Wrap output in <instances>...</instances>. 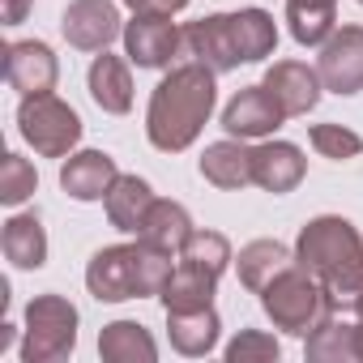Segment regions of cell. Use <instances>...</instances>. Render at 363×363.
<instances>
[{"label": "cell", "instance_id": "13", "mask_svg": "<svg viewBox=\"0 0 363 363\" xmlns=\"http://www.w3.org/2000/svg\"><path fill=\"white\" fill-rule=\"evenodd\" d=\"M261 86L278 99V107L286 111V120H291V116H308V111L320 103V90H325L320 73L308 69V65H299V60H278V65H269V73H265Z\"/></svg>", "mask_w": 363, "mask_h": 363}, {"label": "cell", "instance_id": "25", "mask_svg": "<svg viewBox=\"0 0 363 363\" xmlns=\"http://www.w3.org/2000/svg\"><path fill=\"white\" fill-rule=\"evenodd\" d=\"M193 231H197V227H193V218H189L184 206H179V201H158V197H154V206H150V214H145V223H141L137 235H141L145 244H158V248H167V252H179Z\"/></svg>", "mask_w": 363, "mask_h": 363}, {"label": "cell", "instance_id": "6", "mask_svg": "<svg viewBox=\"0 0 363 363\" xmlns=\"http://www.w3.org/2000/svg\"><path fill=\"white\" fill-rule=\"evenodd\" d=\"M18 128H22V137L35 145V154H43V158H65V154L82 141V120H77V111H73L65 99H56L52 90H48V94H22Z\"/></svg>", "mask_w": 363, "mask_h": 363}, {"label": "cell", "instance_id": "20", "mask_svg": "<svg viewBox=\"0 0 363 363\" xmlns=\"http://www.w3.org/2000/svg\"><path fill=\"white\" fill-rule=\"evenodd\" d=\"M167 329H171V346L179 354H210L218 346V312L214 308H193V312H167Z\"/></svg>", "mask_w": 363, "mask_h": 363}, {"label": "cell", "instance_id": "35", "mask_svg": "<svg viewBox=\"0 0 363 363\" xmlns=\"http://www.w3.org/2000/svg\"><path fill=\"white\" fill-rule=\"evenodd\" d=\"M359 5H363V0H359Z\"/></svg>", "mask_w": 363, "mask_h": 363}, {"label": "cell", "instance_id": "33", "mask_svg": "<svg viewBox=\"0 0 363 363\" xmlns=\"http://www.w3.org/2000/svg\"><path fill=\"white\" fill-rule=\"evenodd\" d=\"M30 5H35V0H5V26H18V22H26Z\"/></svg>", "mask_w": 363, "mask_h": 363}, {"label": "cell", "instance_id": "28", "mask_svg": "<svg viewBox=\"0 0 363 363\" xmlns=\"http://www.w3.org/2000/svg\"><path fill=\"white\" fill-rule=\"evenodd\" d=\"M179 261L201 265V269H210V274H223L235 257H231L227 235H218V231H193V235L184 240V248H179Z\"/></svg>", "mask_w": 363, "mask_h": 363}, {"label": "cell", "instance_id": "30", "mask_svg": "<svg viewBox=\"0 0 363 363\" xmlns=\"http://www.w3.org/2000/svg\"><path fill=\"white\" fill-rule=\"evenodd\" d=\"M308 141H312V150L320 158H333V162H346V158L363 154V137L350 133V128H342V124H312Z\"/></svg>", "mask_w": 363, "mask_h": 363}, {"label": "cell", "instance_id": "16", "mask_svg": "<svg viewBox=\"0 0 363 363\" xmlns=\"http://www.w3.org/2000/svg\"><path fill=\"white\" fill-rule=\"evenodd\" d=\"M201 175L210 179L214 189H227V193L248 189L252 184V150L244 145V137L240 141H214V145H206Z\"/></svg>", "mask_w": 363, "mask_h": 363}, {"label": "cell", "instance_id": "12", "mask_svg": "<svg viewBox=\"0 0 363 363\" xmlns=\"http://www.w3.org/2000/svg\"><path fill=\"white\" fill-rule=\"evenodd\" d=\"M5 77L22 94H48V90H56L60 65H56V56H52L48 43L22 39V43H9L5 48Z\"/></svg>", "mask_w": 363, "mask_h": 363}, {"label": "cell", "instance_id": "23", "mask_svg": "<svg viewBox=\"0 0 363 363\" xmlns=\"http://www.w3.org/2000/svg\"><path fill=\"white\" fill-rule=\"evenodd\" d=\"M99 354L107 363H154L158 346H154V337L137 320H111L99 333Z\"/></svg>", "mask_w": 363, "mask_h": 363}, {"label": "cell", "instance_id": "27", "mask_svg": "<svg viewBox=\"0 0 363 363\" xmlns=\"http://www.w3.org/2000/svg\"><path fill=\"white\" fill-rule=\"evenodd\" d=\"M308 359L312 363H359V346H354V325L342 320H325L308 333Z\"/></svg>", "mask_w": 363, "mask_h": 363}, {"label": "cell", "instance_id": "2", "mask_svg": "<svg viewBox=\"0 0 363 363\" xmlns=\"http://www.w3.org/2000/svg\"><path fill=\"white\" fill-rule=\"evenodd\" d=\"M295 261L325 282L337 312L363 308V235L354 231V223L337 214H320L303 223L295 240Z\"/></svg>", "mask_w": 363, "mask_h": 363}, {"label": "cell", "instance_id": "21", "mask_svg": "<svg viewBox=\"0 0 363 363\" xmlns=\"http://www.w3.org/2000/svg\"><path fill=\"white\" fill-rule=\"evenodd\" d=\"M0 248L18 269H39L48 261V231L39 223V214H13L0 231Z\"/></svg>", "mask_w": 363, "mask_h": 363}, {"label": "cell", "instance_id": "18", "mask_svg": "<svg viewBox=\"0 0 363 363\" xmlns=\"http://www.w3.org/2000/svg\"><path fill=\"white\" fill-rule=\"evenodd\" d=\"M235 265H240V282L248 286V291H265L282 269H291L295 265V252L286 248V244H278V240H252V244H244L240 248V257H235Z\"/></svg>", "mask_w": 363, "mask_h": 363}, {"label": "cell", "instance_id": "9", "mask_svg": "<svg viewBox=\"0 0 363 363\" xmlns=\"http://www.w3.org/2000/svg\"><path fill=\"white\" fill-rule=\"evenodd\" d=\"M124 52L137 69H171V65H179V30L171 18L137 13L124 26Z\"/></svg>", "mask_w": 363, "mask_h": 363}, {"label": "cell", "instance_id": "31", "mask_svg": "<svg viewBox=\"0 0 363 363\" xmlns=\"http://www.w3.org/2000/svg\"><path fill=\"white\" fill-rule=\"evenodd\" d=\"M227 359L231 363H269V359H278V342L261 329H240V337L227 346Z\"/></svg>", "mask_w": 363, "mask_h": 363}, {"label": "cell", "instance_id": "4", "mask_svg": "<svg viewBox=\"0 0 363 363\" xmlns=\"http://www.w3.org/2000/svg\"><path fill=\"white\" fill-rule=\"evenodd\" d=\"M261 308H265V316L282 329V333H295V337H308L316 325H325L337 308H333V299H329V291H325V282L312 274V269H303L299 261L291 265V269H282L265 291H261Z\"/></svg>", "mask_w": 363, "mask_h": 363}, {"label": "cell", "instance_id": "14", "mask_svg": "<svg viewBox=\"0 0 363 363\" xmlns=\"http://www.w3.org/2000/svg\"><path fill=\"white\" fill-rule=\"evenodd\" d=\"M116 179H120L116 158L103 154V150L69 154V162L60 167V189H65L73 201H107V193H111Z\"/></svg>", "mask_w": 363, "mask_h": 363}, {"label": "cell", "instance_id": "5", "mask_svg": "<svg viewBox=\"0 0 363 363\" xmlns=\"http://www.w3.org/2000/svg\"><path fill=\"white\" fill-rule=\"evenodd\" d=\"M77 346V308L65 295H35L26 303V363H56L69 359Z\"/></svg>", "mask_w": 363, "mask_h": 363}, {"label": "cell", "instance_id": "15", "mask_svg": "<svg viewBox=\"0 0 363 363\" xmlns=\"http://www.w3.org/2000/svg\"><path fill=\"white\" fill-rule=\"evenodd\" d=\"M308 171V158L299 145L291 141H265L252 150V184H261L265 193L282 197L291 189H299V179Z\"/></svg>", "mask_w": 363, "mask_h": 363}, {"label": "cell", "instance_id": "32", "mask_svg": "<svg viewBox=\"0 0 363 363\" xmlns=\"http://www.w3.org/2000/svg\"><path fill=\"white\" fill-rule=\"evenodd\" d=\"M133 13H145V18H175L189 0H124Z\"/></svg>", "mask_w": 363, "mask_h": 363}, {"label": "cell", "instance_id": "24", "mask_svg": "<svg viewBox=\"0 0 363 363\" xmlns=\"http://www.w3.org/2000/svg\"><path fill=\"white\" fill-rule=\"evenodd\" d=\"M286 22L299 48H320L337 30V0H286Z\"/></svg>", "mask_w": 363, "mask_h": 363}, {"label": "cell", "instance_id": "1", "mask_svg": "<svg viewBox=\"0 0 363 363\" xmlns=\"http://www.w3.org/2000/svg\"><path fill=\"white\" fill-rule=\"evenodd\" d=\"M214 77H218L214 69L193 65V60L171 65V73L154 86L150 111H145V137L154 150L179 154L201 137V128L214 111V99H218Z\"/></svg>", "mask_w": 363, "mask_h": 363}, {"label": "cell", "instance_id": "10", "mask_svg": "<svg viewBox=\"0 0 363 363\" xmlns=\"http://www.w3.org/2000/svg\"><path fill=\"white\" fill-rule=\"evenodd\" d=\"M60 30H65V39L77 52H107V43L124 35L120 9L111 5V0H73V5L65 9Z\"/></svg>", "mask_w": 363, "mask_h": 363}, {"label": "cell", "instance_id": "19", "mask_svg": "<svg viewBox=\"0 0 363 363\" xmlns=\"http://www.w3.org/2000/svg\"><path fill=\"white\" fill-rule=\"evenodd\" d=\"M90 99L107 111V116H124L133 107V77H128V65L120 56H94L90 65Z\"/></svg>", "mask_w": 363, "mask_h": 363}, {"label": "cell", "instance_id": "34", "mask_svg": "<svg viewBox=\"0 0 363 363\" xmlns=\"http://www.w3.org/2000/svg\"><path fill=\"white\" fill-rule=\"evenodd\" d=\"M354 346H359V363H363V308H359V320H354Z\"/></svg>", "mask_w": 363, "mask_h": 363}, {"label": "cell", "instance_id": "3", "mask_svg": "<svg viewBox=\"0 0 363 363\" xmlns=\"http://www.w3.org/2000/svg\"><path fill=\"white\" fill-rule=\"evenodd\" d=\"M175 274V261L167 248L145 244L137 235V244H111L99 248L86 265V286L99 303H124V299H145V295H162L167 278Z\"/></svg>", "mask_w": 363, "mask_h": 363}, {"label": "cell", "instance_id": "7", "mask_svg": "<svg viewBox=\"0 0 363 363\" xmlns=\"http://www.w3.org/2000/svg\"><path fill=\"white\" fill-rule=\"evenodd\" d=\"M179 60L206 65V69H214V73H231V69H240L244 56H240V43H235L231 13H214V18L189 22L184 30H179Z\"/></svg>", "mask_w": 363, "mask_h": 363}, {"label": "cell", "instance_id": "17", "mask_svg": "<svg viewBox=\"0 0 363 363\" xmlns=\"http://www.w3.org/2000/svg\"><path fill=\"white\" fill-rule=\"evenodd\" d=\"M214 286H218V274L201 269V265H189V261H175V274L167 278L162 286V308L167 312H193V308H214Z\"/></svg>", "mask_w": 363, "mask_h": 363}, {"label": "cell", "instance_id": "26", "mask_svg": "<svg viewBox=\"0 0 363 363\" xmlns=\"http://www.w3.org/2000/svg\"><path fill=\"white\" fill-rule=\"evenodd\" d=\"M231 26H235V43H240L244 65H257V60L274 56L278 26H274V18L265 9H240V13H231Z\"/></svg>", "mask_w": 363, "mask_h": 363}, {"label": "cell", "instance_id": "29", "mask_svg": "<svg viewBox=\"0 0 363 363\" xmlns=\"http://www.w3.org/2000/svg\"><path fill=\"white\" fill-rule=\"evenodd\" d=\"M35 189H39L35 167L22 154H5V162H0V201H5V206H22L26 197H35Z\"/></svg>", "mask_w": 363, "mask_h": 363}, {"label": "cell", "instance_id": "8", "mask_svg": "<svg viewBox=\"0 0 363 363\" xmlns=\"http://www.w3.org/2000/svg\"><path fill=\"white\" fill-rule=\"evenodd\" d=\"M316 73L325 82V90L333 94H359L363 90V26H342L320 43L316 56Z\"/></svg>", "mask_w": 363, "mask_h": 363}, {"label": "cell", "instance_id": "11", "mask_svg": "<svg viewBox=\"0 0 363 363\" xmlns=\"http://www.w3.org/2000/svg\"><path fill=\"white\" fill-rule=\"evenodd\" d=\"M282 120H286V111L278 107V99H274L265 86H244V90L227 103V111H223V128H227L231 137H244V141L269 137L274 128H282Z\"/></svg>", "mask_w": 363, "mask_h": 363}, {"label": "cell", "instance_id": "22", "mask_svg": "<svg viewBox=\"0 0 363 363\" xmlns=\"http://www.w3.org/2000/svg\"><path fill=\"white\" fill-rule=\"evenodd\" d=\"M150 206H154V193H150V184L141 175H120L111 184V193H107V218H111L116 231H128V235L141 231Z\"/></svg>", "mask_w": 363, "mask_h": 363}]
</instances>
